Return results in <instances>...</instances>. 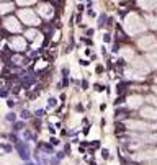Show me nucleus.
Masks as SVG:
<instances>
[{
  "instance_id": "obj_1",
  "label": "nucleus",
  "mask_w": 157,
  "mask_h": 165,
  "mask_svg": "<svg viewBox=\"0 0 157 165\" xmlns=\"http://www.w3.org/2000/svg\"><path fill=\"white\" fill-rule=\"evenodd\" d=\"M123 26H124V30H126V33H128V35H137V33L144 31V28H146V25L143 23V20H141L136 13L126 15Z\"/></svg>"
},
{
  "instance_id": "obj_2",
  "label": "nucleus",
  "mask_w": 157,
  "mask_h": 165,
  "mask_svg": "<svg viewBox=\"0 0 157 165\" xmlns=\"http://www.w3.org/2000/svg\"><path fill=\"white\" fill-rule=\"evenodd\" d=\"M18 18L21 20V23L28 26H38L39 25V17L35 10L31 8H23V10H18Z\"/></svg>"
},
{
  "instance_id": "obj_3",
  "label": "nucleus",
  "mask_w": 157,
  "mask_h": 165,
  "mask_svg": "<svg viewBox=\"0 0 157 165\" xmlns=\"http://www.w3.org/2000/svg\"><path fill=\"white\" fill-rule=\"evenodd\" d=\"M137 46H139L141 49H144V51H150V49H156V48H157V41H156L154 36L146 35V36H143V38L137 39Z\"/></svg>"
},
{
  "instance_id": "obj_4",
  "label": "nucleus",
  "mask_w": 157,
  "mask_h": 165,
  "mask_svg": "<svg viewBox=\"0 0 157 165\" xmlns=\"http://www.w3.org/2000/svg\"><path fill=\"white\" fill-rule=\"evenodd\" d=\"M141 116L144 120H150V121H157V108L156 106H144L141 110Z\"/></svg>"
},
{
  "instance_id": "obj_5",
  "label": "nucleus",
  "mask_w": 157,
  "mask_h": 165,
  "mask_svg": "<svg viewBox=\"0 0 157 165\" xmlns=\"http://www.w3.org/2000/svg\"><path fill=\"white\" fill-rule=\"evenodd\" d=\"M157 159V149H146L136 155V160H156Z\"/></svg>"
},
{
  "instance_id": "obj_6",
  "label": "nucleus",
  "mask_w": 157,
  "mask_h": 165,
  "mask_svg": "<svg viewBox=\"0 0 157 165\" xmlns=\"http://www.w3.org/2000/svg\"><path fill=\"white\" fill-rule=\"evenodd\" d=\"M4 26L8 30V31H13V33H18V31H20V30H21L20 21H18L17 18H13V17L7 18V20L4 21Z\"/></svg>"
},
{
  "instance_id": "obj_7",
  "label": "nucleus",
  "mask_w": 157,
  "mask_h": 165,
  "mask_svg": "<svg viewBox=\"0 0 157 165\" xmlns=\"http://www.w3.org/2000/svg\"><path fill=\"white\" fill-rule=\"evenodd\" d=\"M38 15L39 17H43V18H51L52 15H54V8H52V5H49V4H39V7H38Z\"/></svg>"
},
{
  "instance_id": "obj_8",
  "label": "nucleus",
  "mask_w": 157,
  "mask_h": 165,
  "mask_svg": "<svg viewBox=\"0 0 157 165\" xmlns=\"http://www.w3.org/2000/svg\"><path fill=\"white\" fill-rule=\"evenodd\" d=\"M10 46H12V49H15V51H23V49H26V41L23 38H20V36H17V38H13L10 41Z\"/></svg>"
},
{
  "instance_id": "obj_9",
  "label": "nucleus",
  "mask_w": 157,
  "mask_h": 165,
  "mask_svg": "<svg viewBox=\"0 0 157 165\" xmlns=\"http://www.w3.org/2000/svg\"><path fill=\"white\" fill-rule=\"evenodd\" d=\"M128 128L136 131H147L150 129V126L147 123H143V121H128Z\"/></svg>"
},
{
  "instance_id": "obj_10",
  "label": "nucleus",
  "mask_w": 157,
  "mask_h": 165,
  "mask_svg": "<svg viewBox=\"0 0 157 165\" xmlns=\"http://www.w3.org/2000/svg\"><path fill=\"white\" fill-rule=\"evenodd\" d=\"M137 5L144 10H154L157 8V0H137Z\"/></svg>"
},
{
  "instance_id": "obj_11",
  "label": "nucleus",
  "mask_w": 157,
  "mask_h": 165,
  "mask_svg": "<svg viewBox=\"0 0 157 165\" xmlns=\"http://www.w3.org/2000/svg\"><path fill=\"white\" fill-rule=\"evenodd\" d=\"M126 77L133 79V80H143L144 72H141V70H137V69H129V70H126Z\"/></svg>"
},
{
  "instance_id": "obj_12",
  "label": "nucleus",
  "mask_w": 157,
  "mask_h": 165,
  "mask_svg": "<svg viewBox=\"0 0 157 165\" xmlns=\"http://www.w3.org/2000/svg\"><path fill=\"white\" fill-rule=\"evenodd\" d=\"M133 67H134V69H137V70H141V72H144V74L149 70V66H147V64L144 62V59H141V57L133 59Z\"/></svg>"
},
{
  "instance_id": "obj_13",
  "label": "nucleus",
  "mask_w": 157,
  "mask_h": 165,
  "mask_svg": "<svg viewBox=\"0 0 157 165\" xmlns=\"http://www.w3.org/2000/svg\"><path fill=\"white\" fill-rule=\"evenodd\" d=\"M141 105H143V97L133 95L128 98V106H131V108H139Z\"/></svg>"
},
{
  "instance_id": "obj_14",
  "label": "nucleus",
  "mask_w": 157,
  "mask_h": 165,
  "mask_svg": "<svg viewBox=\"0 0 157 165\" xmlns=\"http://www.w3.org/2000/svg\"><path fill=\"white\" fill-rule=\"evenodd\" d=\"M12 10H13V4H10V2H5V4H0V13H2V15H7V13H10Z\"/></svg>"
},
{
  "instance_id": "obj_15",
  "label": "nucleus",
  "mask_w": 157,
  "mask_h": 165,
  "mask_svg": "<svg viewBox=\"0 0 157 165\" xmlns=\"http://www.w3.org/2000/svg\"><path fill=\"white\" fill-rule=\"evenodd\" d=\"M121 56L124 57V59H128V61L134 59V53H133L131 48H123V49H121Z\"/></svg>"
},
{
  "instance_id": "obj_16",
  "label": "nucleus",
  "mask_w": 157,
  "mask_h": 165,
  "mask_svg": "<svg viewBox=\"0 0 157 165\" xmlns=\"http://www.w3.org/2000/svg\"><path fill=\"white\" fill-rule=\"evenodd\" d=\"M147 62L150 67H157V53H150L147 56Z\"/></svg>"
},
{
  "instance_id": "obj_17",
  "label": "nucleus",
  "mask_w": 157,
  "mask_h": 165,
  "mask_svg": "<svg viewBox=\"0 0 157 165\" xmlns=\"http://www.w3.org/2000/svg\"><path fill=\"white\" fill-rule=\"evenodd\" d=\"M146 20H147V23H149L150 28H152V30H157V18H156V17H152V15H147Z\"/></svg>"
},
{
  "instance_id": "obj_18",
  "label": "nucleus",
  "mask_w": 157,
  "mask_h": 165,
  "mask_svg": "<svg viewBox=\"0 0 157 165\" xmlns=\"http://www.w3.org/2000/svg\"><path fill=\"white\" fill-rule=\"evenodd\" d=\"M38 31H36V30H28V31H26V38H28V39H31V41H33V39H36V38H38Z\"/></svg>"
},
{
  "instance_id": "obj_19",
  "label": "nucleus",
  "mask_w": 157,
  "mask_h": 165,
  "mask_svg": "<svg viewBox=\"0 0 157 165\" xmlns=\"http://www.w3.org/2000/svg\"><path fill=\"white\" fill-rule=\"evenodd\" d=\"M36 0H18V4L20 5H31V4H35Z\"/></svg>"
},
{
  "instance_id": "obj_20",
  "label": "nucleus",
  "mask_w": 157,
  "mask_h": 165,
  "mask_svg": "<svg viewBox=\"0 0 157 165\" xmlns=\"http://www.w3.org/2000/svg\"><path fill=\"white\" fill-rule=\"evenodd\" d=\"M147 102H149L150 105L157 106V97H149V98H147Z\"/></svg>"
},
{
  "instance_id": "obj_21",
  "label": "nucleus",
  "mask_w": 157,
  "mask_h": 165,
  "mask_svg": "<svg viewBox=\"0 0 157 165\" xmlns=\"http://www.w3.org/2000/svg\"><path fill=\"white\" fill-rule=\"evenodd\" d=\"M15 62H17V64H21V62H23V57H15Z\"/></svg>"
},
{
  "instance_id": "obj_22",
  "label": "nucleus",
  "mask_w": 157,
  "mask_h": 165,
  "mask_svg": "<svg viewBox=\"0 0 157 165\" xmlns=\"http://www.w3.org/2000/svg\"><path fill=\"white\" fill-rule=\"evenodd\" d=\"M154 92H156V93H157V87H154Z\"/></svg>"
},
{
  "instance_id": "obj_23",
  "label": "nucleus",
  "mask_w": 157,
  "mask_h": 165,
  "mask_svg": "<svg viewBox=\"0 0 157 165\" xmlns=\"http://www.w3.org/2000/svg\"><path fill=\"white\" fill-rule=\"evenodd\" d=\"M149 165H157V164H149Z\"/></svg>"
}]
</instances>
